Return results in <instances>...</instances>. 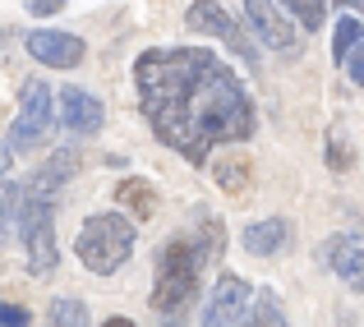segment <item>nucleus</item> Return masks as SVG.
Listing matches in <instances>:
<instances>
[{"label":"nucleus","instance_id":"f257e3e1","mask_svg":"<svg viewBox=\"0 0 364 327\" xmlns=\"http://www.w3.org/2000/svg\"><path fill=\"white\" fill-rule=\"evenodd\" d=\"M134 79L152 134L189 161H203L217 143H245L254 134V102L245 83L203 46L143 51Z\"/></svg>","mask_w":364,"mask_h":327},{"label":"nucleus","instance_id":"f03ea898","mask_svg":"<svg viewBox=\"0 0 364 327\" xmlns=\"http://www.w3.org/2000/svg\"><path fill=\"white\" fill-rule=\"evenodd\" d=\"M134 240H139L134 221H124L116 208H107V213L83 217L79 235H74V258H79L92 277H111L134 258Z\"/></svg>","mask_w":364,"mask_h":327},{"label":"nucleus","instance_id":"7ed1b4c3","mask_svg":"<svg viewBox=\"0 0 364 327\" xmlns=\"http://www.w3.org/2000/svg\"><path fill=\"white\" fill-rule=\"evenodd\" d=\"M203 258H198V249L189 245L185 230H176V235L161 245L157 254V286H152V309L166 313V318H176V313L189 309V300L198 295V272H203Z\"/></svg>","mask_w":364,"mask_h":327},{"label":"nucleus","instance_id":"20e7f679","mask_svg":"<svg viewBox=\"0 0 364 327\" xmlns=\"http://www.w3.org/2000/svg\"><path fill=\"white\" fill-rule=\"evenodd\" d=\"M14 226H18V235H23L28 272H33V277H51L55 263H60V245H55V203L23 198Z\"/></svg>","mask_w":364,"mask_h":327},{"label":"nucleus","instance_id":"39448f33","mask_svg":"<svg viewBox=\"0 0 364 327\" xmlns=\"http://www.w3.org/2000/svg\"><path fill=\"white\" fill-rule=\"evenodd\" d=\"M51 83L46 79H28L23 83V97H18V120L9 124V152H33L37 143L46 139V129H51Z\"/></svg>","mask_w":364,"mask_h":327},{"label":"nucleus","instance_id":"423d86ee","mask_svg":"<svg viewBox=\"0 0 364 327\" xmlns=\"http://www.w3.org/2000/svg\"><path fill=\"white\" fill-rule=\"evenodd\" d=\"M249 304H254V286L235 272H222L208 291V304H203V327H240Z\"/></svg>","mask_w":364,"mask_h":327},{"label":"nucleus","instance_id":"0eeeda50","mask_svg":"<svg viewBox=\"0 0 364 327\" xmlns=\"http://www.w3.org/2000/svg\"><path fill=\"white\" fill-rule=\"evenodd\" d=\"M28 55L46 70H74L88 60V42L79 33H60V28H33L28 33Z\"/></svg>","mask_w":364,"mask_h":327},{"label":"nucleus","instance_id":"6e6552de","mask_svg":"<svg viewBox=\"0 0 364 327\" xmlns=\"http://www.w3.org/2000/svg\"><path fill=\"white\" fill-rule=\"evenodd\" d=\"M185 28H194V33H203V37H222L231 51H240L245 60H254V51H249V42L240 37V28L231 23V14H226L217 0H194V5L185 9Z\"/></svg>","mask_w":364,"mask_h":327},{"label":"nucleus","instance_id":"1a4fd4ad","mask_svg":"<svg viewBox=\"0 0 364 327\" xmlns=\"http://www.w3.org/2000/svg\"><path fill=\"white\" fill-rule=\"evenodd\" d=\"M74 171H79V152H74V148H55L51 157H46L42 166L33 171V180H28L23 198H37V203H55V198H60V189L70 185Z\"/></svg>","mask_w":364,"mask_h":327},{"label":"nucleus","instance_id":"9d476101","mask_svg":"<svg viewBox=\"0 0 364 327\" xmlns=\"http://www.w3.org/2000/svg\"><path fill=\"white\" fill-rule=\"evenodd\" d=\"M55 97H60V124L70 134H79V139H88V134H97L102 124H107V107H102L97 92H88V88H60Z\"/></svg>","mask_w":364,"mask_h":327},{"label":"nucleus","instance_id":"9b49d317","mask_svg":"<svg viewBox=\"0 0 364 327\" xmlns=\"http://www.w3.org/2000/svg\"><path fill=\"white\" fill-rule=\"evenodd\" d=\"M245 14H249V28H254L258 37H263L272 51H295V28H291V18L282 14V9L272 5V0H245Z\"/></svg>","mask_w":364,"mask_h":327},{"label":"nucleus","instance_id":"f8f14e48","mask_svg":"<svg viewBox=\"0 0 364 327\" xmlns=\"http://www.w3.org/2000/svg\"><path fill=\"white\" fill-rule=\"evenodd\" d=\"M323 258H328V267L350 286V291H360V286H364V240L355 235V230L332 235L328 245H323Z\"/></svg>","mask_w":364,"mask_h":327},{"label":"nucleus","instance_id":"ddd939ff","mask_svg":"<svg viewBox=\"0 0 364 327\" xmlns=\"http://www.w3.org/2000/svg\"><path fill=\"white\" fill-rule=\"evenodd\" d=\"M291 240H295V226L286 217H263V221H249L245 226L240 245H245V254H254V258H277Z\"/></svg>","mask_w":364,"mask_h":327},{"label":"nucleus","instance_id":"4468645a","mask_svg":"<svg viewBox=\"0 0 364 327\" xmlns=\"http://www.w3.org/2000/svg\"><path fill=\"white\" fill-rule=\"evenodd\" d=\"M116 208H124V213H120L124 221H152L157 208H161L157 185H148L143 176H124L116 185Z\"/></svg>","mask_w":364,"mask_h":327},{"label":"nucleus","instance_id":"2eb2a0df","mask_svg":"<svg viewBox=\"0 0 364 327\" xmlns=\"http://www.w3.org/2000/svg\"><path fill=\"white\" fill-rule=\"evenodd\" d=\"M240 327H291V318H286L282 300H277L272 291H254V304H249Z\"/></svg>","mask_w":364,"mask_h":327},{"label":"nucleus","instance_id":"dca6fc26","mask_svg":"<svg viewBox=\"0 0 364 327\" xmlns=\"http://www.w3.org/2000/svg\"><path fill=\"white\" fill-rule=\"evenodd\" d=\"M360 42H364V23H360V14H341L337 23H332V60L341 65Z\"/></svg>","mask_w":364,"mask_h":327},{"label":"nucleus","instance_id":"f3484780","mask_svg":"<svg viewBox=\"0 0 364 327\" xmlns=\"http://www.w3.org/2000/svg\"><path fill=\"white\" fill-rule=\"evenodd\" d=\"M42 327H88V304L79 295H60V300H51Z\"/></svg>","mask_w":364,"mask_h":327},{"label":"nucleus","instance_id":"a211bd4d","mask_svg":"<svg viewBox=\"0 0 364 327\" xmlns=\"http://www.w3.org/2000/svg\"><path fill=\"white\" fill-rule=\"evenodd\" d=\"M213 176H217V185H222L226 194H245V185H249V161L245 157H222Z\"/></svg>","mask_w":364,"mask_h":327},{"label":"nucleus","instance_id":"6ab92c4d","mask_svg":"<svg viewBox=\"0 0 364 327\" xmlns=\"http://www.w3.org/2000/svg\"><path fill=\"white\" fill-rule=\"evenodd\" d=\"M18 208H23V185H14V180H0V240L14 230Z\"/></svg>","mask_w":364,"mask_h":327},{"label":"nucleus","instance_id":"aec40b11","mask_svg":"<svg viewBox=\"0 0 364 327\" xmlns=\"http://www.w3.org/2000/svg\"><path fill=\"white\" fill-rule=\"evenodd\" d=\"M272 5H282V14L300 18L304 28H323L328 23V5H323V0H272Z\"/></svg>","mask_w":364,"mask_h":327},{"label":"nucleus","instance_id":"412c9836","mask_svg":"<svg viewBox=\"0 0 364 327\" xmlns=\"http://www.w3.org/2000/svg\"><path fill=\"white\" fill-rule=\"evenodd\" d=\"M350 161H355V152H350L346 129H332L328 134V166L332 171H350Z\"/></svg>","mask_w":364,"mask_h":327},{"label":"nucleus","instance_id":"4be33fe9","mask_svg":"<svg viewBox=\"0 0 364 327\" xmlns=\"http://www.w3.org/2000/svg\"><path fill=\"white\" fill-rule=\"evenodd\" d=\"M0 327H33V313L9 304V300H0Z\"/></svg>","mask_w":364,"mask_h":327},{"label":"nucleus","instance_id":"5701e85b","mask_svg":"<svg viewBox=\"0 0 364 327\" xmlns=\"http://www.w3.org/2000/svg\"><path fill=\"white\" fill-rule=\"evenodd\" d=\"M23 9L33 18H51V14H60V9H65V0H23Z\"/></svg>","mask_w":364,"mask_h":327},{"label":"nucleus","instance_id":"b1692460","mask_svg":"<svg viewBox=\"0 0 364 327\" xmlns=\"http://www.w3.org/2000/svg\"><path fill=\"white\" fill-rule=\"evenodd\" d=\"M341 65H346V74H350V83H355V88H360V83H364V42L355 46V51H350L346 55V60H341Z\"/></svg>","mask_w":364,"mask_h":327},{"label":"nucleus","instance_id":"393cba45","mask_svg":"<svg viewBox=\"0 0 364 327\" xmlns=\"http://www.w3.org/2000/svg\"><path fill=\"white\" fill-rule=\"evenodd\" d=\"M9 157H14V152H9L5 143H0V180H9Z\"/></svg>","mask_w":364,"mask_h":327},{"label":"nucleus","instance_id":"a878e982","mask_svg":"<svg viewBox=\"0 0 364 327\" xmlns=\"http://www.w3.org/2000/svg\"><path fill=\"white\" fill-rule=\"evenodd\" d=\"M102 327H134V318H124V313H111V318L102 323Z\"/></svg>","mask_w":364,"mask_h":327},{"label":"nucleus","instance_id":"bb28decb","mask_svg":"<svg viewBox=\"0 0 364 327\" xmlns=\"http://www.w3.org/2000/svg\"><path fill=\"white\" fill-rule=\"evenodd\" d=\"M161 327H189V323H185V313H176V318H166Z\"/></svg>","mask_w":364,"mask_h":327},{"label":"nucleus","instance_id":"cd10ccee","mask_svg":"<svg viewBox=\"0 0 364 327\" xmlns=\"http://www.w3.org/2000/svg\"><path fill=\"white\" fill-rule=\"evenodd\" d=\"M341 5H346V9H350V14H355V9H360V0H341Z\"/></svg>","mask_w":364,"mask_h":327}]
</instances>
